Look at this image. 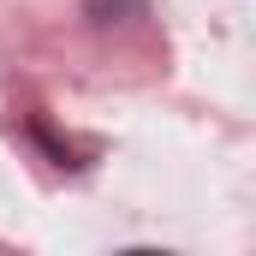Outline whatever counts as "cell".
I'll list each match as a JSON object with an SVG mask.
<instances>
[]
</instances>
